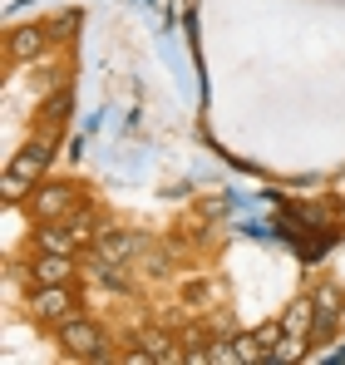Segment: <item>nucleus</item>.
I'll use <instances>...</instances> for the list:
<instances>
[{
    "mask_svg": "<svg viewBox=\"0 0 345 365\" xmlns=\"http://www.w3.org/2000/svg\"><path fill=\"white\" fill-rule=\"evenodd\" d=\"M59 351L69 356V361H114V351H104L109 346V336H104V326L99 321H89V316H74V321H64L55 331Z\"/></svg>",
    "mask_w": 345,
    "mask_h": 365,
    "instance_id": "obj_2",
    "label": "nucleus"
},
{
    "mask_svg": "<svg viewBox=\"0 0 345 365\" xmlns=\"http://www.w3.org/2000/svg\"><path fill=\"white\" fill-rule=\"evenodd\" d=\"M50 158H55L50 133H45V138H30V143L10 158V168H5V178H0V197H5L10 207H15V202H30V192L50 173Z\"/></svg>",
    "mask_w": 345,
    "mask_h": 365,
    "instance_id": "obj_1",
    "label": "nucleus"
},
{
    "mask_svg": "<svg viewBox=\"0 0 345 365\" xmlns=\"http://www.w3.org/2000/svg\"><path fill=\"white\" fill-rule=\"evenodd\" d=\"M282 336H287V326H282V321H262V326H257V341H262V351H267V361L277 356V346H282Z\"/></svg>",
    "mask_w": 345,
    "mask_h": 365,
    "instance_id": "obj_12",
    "label": "nucleus"
},
{
    "mask_svg": "<svg viewBox=\"0 0 345 365\" xmlns=\"http://www.w3.org/2000/svg\"><path fill=\"white\" fill-rule=\"evenodd\" d=\"M25 282L30 287H74L79 282V252H35Z\"/></svg>",
    "mask_w": 345,
    "mask_h": 365,
    "instance_id": "obj_5",
    "label": "nucleus"
},
{
    "mask_svg": "<svg viewBox=\"0 0 345 365\" xmlns=\"http://www.w3.org/2000/svg\"><path fill=\"white\" fill-rule=\"evenodd\" d=\"M55 35H50V25H15L10 35H5V55L15 64H30L45 55V45H50Z\"/></svg>",
    "mask_w": 345,
    "mask_h": 365,
    "instance_id": "obj_6",
    "label": "nucleus"
},
{
    "mask_svg": "<svg viewBox=\"0 0 345 365\" xmlns=\"http://www.w3.org/2000/svg\"><path fill=\"white\" fill-rule=\"evenodd\" d=\"M25 207H30L35 222H64V217H74V212L84 207V192H79L74 182H64V178H45L30 192Z\"/></svg>",
    "mask_w": 345,
    "mask_h": 365,
    "instance_id": "obj_3",
    "label": "nucleus"
},
{
    "mask_svg": "<svg viewBox=\"0 0 345 365\" xmlns=\"http://www.w3.org/2000/svg\"><path fill=\"white\" fill-rule=\"evenodd\" d=\"M30 316H35V326H64V321H74V316H84L79 311V297H74V287H30Z\"/></svg>",
    "mask_w": 345,
    "mask_h": 365,
    "instance_id": "obj_4",
    "label": "nucleus"
},
{
    "mask_svg": "<svg viewBox=\"0 0 345 365\" xmlns=\"http://www.w3.org/2000/svg\"><path fill=\"white\" fill-rule=\"evenodd\" d=\"M138 247H143V237H138V232H123V227H99V237H94V247H89V252H94L104 267H123Z\"/></svg>",
    "mask_w": 345,
    "mask_h": 365,
    "instance_id": "obj_7",
    "label": "nucleus"
},
{
    "mask_svg": "<svg viewBox=\"0 0 345 365\" xmlns=\"http://www.w3.org/2000/svg\"><path fill=\"white\" fill-rule=\"evenodd\" d=\"M35 252H79L69 222H40L35 227Z\"/></svg>",
    "mask_w": 345,
    "mask_h": 365,
    "instance_id": "obj_9",
    "label": "nucleus"
},
{
    "mask_svg": "<svg viewBox=\"0 0 345 365\" xmlns=\"http://www.w3.org/2000/svg\"><path fill=\"white\" fill-rule=\"evenodd\" d=\"M311 316H316V302H311V297H301V302H291V306H287L282 326H287L291 336H311Z\"/></svg>",
    "mask_w": 345,
    "mask_h": 365,
    "instance_id": "obj_11",
    "label": "nucleus"
},
{
    "mask_svg": "<svg viewBox=\"0 0 345 365\" xmlns=\"http://www.w3.org/2000/svg\"><path fill=\"white\" fill-rule=\"evenodd\" d=\"M79 20H84L79 10H59L55 20H50V35H55V40H69V35L79 30Z\"/></svg>",
    "mask_w": 345,
    "mask_h": 365,
    "instance_id": "obj_13",
    "label": "nucleus"
},
{
    "mask_svg": "<svg viewBox=\"0 0 345 365\" xmlns=\"http://www.w3.org/2000/svg\"><path fill=\"white\" fill-rule=\"evenodd\" d=\"M69 99H74L69 89H59L55 99H45V109H40V114H45V123H59V119H64V114H69Z\"/></svg>",
    "mask_w": 345,
    "mask_h": 365,
    "instance_id": "obj_14",
    "label": "nucleus"
},
{
    "mask_svg": "<svg viewBox=\"0 0 345 365\" xmlns=\"http://www.w3.org/2000/svg\"><path fill=\"white\" fill-rule=\"evenodd\" d=\"M311 302H316V316H311V341H326V336L336 331V321H341V292H336V287H321Z\"/></svg>",
    "mask_w": 345,
    "mask_h": 365,
    "instance_id": "obj_8",
    "label": "nucleus"
},
{
    "mask_svg": "<svg viewBox=\"0 0 345 365\" xmlns=\"http://www.w3.org/2000/svg\"><path fill=\"white\" fill-rule=\"evenodd\" d=\"M182 302L192 306V311H217L222 287H217V282H187V287H182Z\"/></svg>",
    "mask_w": 345,
    "mask_h": 365,
    "instance_id": "obj_10",
    "label": "nucleus"
}]
</instances>
